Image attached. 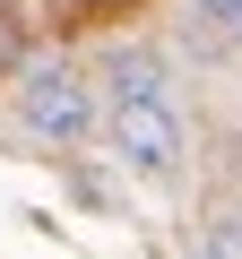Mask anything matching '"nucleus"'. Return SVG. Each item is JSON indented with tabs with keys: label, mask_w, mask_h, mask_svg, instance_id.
<instances>
[{
	"label": "nucleus",
	"mask_w": 242,
	"mask_h": 259,
	"mask_svg": "<svg viewBox=\"0 0 242 259\" xmlns=\"http://www.w3.org/2000/svg\"><path fill=\"white\" fill-rule=\"evenodd\" d=\"M190 259H216V250H190Z\"/></svg>",
	"instance_id": "nucleus-7"
},
{
	"label": "nucleus",
	"mask_w": 242,
	"mask_h": 259,
	"mask_svg": "<svg viewBox=\"0 0 242 259\" xmlns=\"http://www.w3.org/2000/svg\"><path fill=\"white\" fill-rule=\"evenodd\" d=\"M199 250H216V259H242V216H216V225H208V242H199Z\"/></svg>",
	"instance_id": "nucleus-5"
},
{
	"label": "nucleus",
	"mask_w": 242,
	"mask_h": 259,
	"mask_svg": "<svg viewBox=\"0 0 242 259\" xmlns=\"http://www.w3.org/2000/svg\"><path fill=\"white\" fill-rule=\"evenodd\" d=\"M104 139L121 156V173L139 182H173L182 156H190V130L173 112V95H139V104H104Z\"/></svg>",
	"instance_id": "nucleus-2"
},
{
	"label": "nucleus",
	"mask_w": 242,
	"mask_h": 259,
	"mask_svg": "<svg viewBox=\"0 0 242 259\" xmlns=\"http://www.w3.org/2000/svg\"><path fill=\"white\" fill-rule=\"evenodd\" d=\"M95 95H104V104H139V95H173V87H165V61L130 44V52H112V61H104Z\"/></svg>",
	"instance_id": "nucleus-3"
},
{
	"label": "nucleus",
	"mask_w": 242,
	"mask_h": 259,
	"mask_svg": "<svg viewBox=\"0 0 242 259\" xmlns=\"http://www.w3.org/2000/svg\"><path fill=\"white\" fill-rule=\"evenodd\" d=\"M78 9H112V0H78Z\"/></svg>",
	"instance_id": "nucleus-6"
},
{
	"label": "nucleus",
	"mask_w": 242,
	"mask_h": 259,
	"mask_svg": "<svg viewBox=\"0 0 242 259\" xmlns=\"http://www.w3.org/2000/svg\"><path fill=\"white\" fill-rule=\"evenodd\" d=\"M190 18H199L216 44H242V0H190Z\"/></svg>",
	"instance_id": "nucleus-4"
},
{
	"label": "nucleus",
	"mask_w": 242,
	"mask_h": 259,
	"mask_svg": "<svg viewBox=\"0 0 242 259\" xmlns=\"http://www.w3.org/2000/svg\"><path fill=\"white\" fill-rule=\"evenodd\" d=\"M9 104H18V121H26V139H44V147H87L95 130H104V95H95V78L78 69V61H18V78H9Z\"/></svg>",
	"instance_id": "nucleus-1"
}]
</instances>
